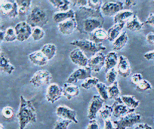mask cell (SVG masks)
Listing matches in <instances>:
<instances>
[{
  "label": "cell",
  "instance_id": "obj_33",
  "mask_svg": "<svg viewBox=\"0 0 154 129\" xmlns=\"http://www.w3.org/2000/svg\"><path fill=\"white\" fill-rule=\"evenodd\" d=\"M108 93L110 99L116 100L120 97V90L119 89L117 81H115L112 84L108 86Z\"/></svg>",
  "mask_w": 154,
  "mask_h": 129
},
{
  "label": "cell",
  "instance_id": "obj_13",
  "mask_svg": "<svg viewBox=\"0 0 154 129\" xmlns=\"http://www.w3.org/2000/svg\"><path fill=\"white\" fill-rule=\"evenodd\" d=\"M56 115L60 119L70 121L75 124H77L78 121L76 118V112L64 105H60L56 108Z\"/></svg>",
  "mask_w": 154,
  "mask_h": 129
},
{
  "label": "cell",
  "instance_id": "obj_17",
  "mask_svg": "<svg viewBox=\"0 0 154 129\" xmlns=\"http://www.w3.org/2000/svg\"><path fill=\"white\" fill-rule=\"evenodd\" d=\"M116 70L118 74L123 78H127L131 75V64L126 57L123 55L119 56Z\"/></svg>",
  "mask_w": 154,
  "mask_h": 129
},
{
  "label": "cell",
  "instance_id": "obj_18",
  "mask_svg": "<svg viewBox=\"0 0 154 129\" xmlns=\"http://www.w3.org/2000/svg\"><path fill=\"white\" fill-rule=\"evenodd\" d=\"M77 24L75 18L67 20L58 24L59 31L64 35H69L76 30Z\"/></svg>",
  "mask_w": 154,
  "mask_h": 129
},
{
  "label": "cell",
  "instance_id": "obj_1",
  "mask_svg": "<svg viewBox=\"0 0 154 129\" xmlns=\"http://www.w3.org/2000/svg\"><path fill=\"white\" fill-rule=\"evenodd\" d=\"M76 30L82 34H90L96 29L102 28L104 19L101 11L94 10L88 7H81L75 11Z\"/></svg>",
  "mask_w": 154,
  "mask_h": 129
},
{
  "label": "cell",
  "instance_id": "obj_43",
  "mask_svg": "<svg viewBox=\"0 0 154 129\" xmlns=\"http://www.w3.org/2000/svg\"><path fill=\"white\" fill-rule=\"evenodd\" d=\"M1 113L5 119L9 120L11 119L14 116V110L10 106H5L2 109Z\"/></svg>",
  "mask_w": 154,
  "mask_h": 129
},
{
  "label": "cell",
  "instance_id": "obj_3",
  "mask_svg": "<svg viewBox=\"0 0 154 129\" xmlns=\"http://www.w3.org/2000/svg\"><path fill=\"white\" fill-rule=\"evenodd\" d=\"M49 21L48 17L45 10L38 5H35L29 13L26 22L31 27L42 28Z\"/></svg>",
  "mask_w": 154,
  "mask_h": 129
},
{
  "label": "cell",
  "instance_id": "obj_54",
  "mask_svg": "<svg viewBox=\"0 0 154 129\" xmlns=\"http://www.w3.org/2000/svg\"><path fill=\"white\" fill-rule=\"evenodd\" d=\"M0 129H5L2 124H0Z\"/></svg>",
  "mask_w": 154,
  "mask_h": 129
},
{
  "label": "cell",
  "instance_id": "obj_7",
  "mask_svg": "<svg viewBox=\"0 0 154 129\" xmlns=\"http://www.w3.org/2000/svg\"><path fill=\"white\" fill-rule=\"evenodd\" d=\"M91 70L88 67H82L76 69L66 80L65 83L75 84L81 80H85L91 76Z\"/></svg>",
  "mask_w": 154,
  "mask_h": 129
},
{
  "label": "cell",
  "instance_id": "obj_36",
  "mask_svg": "<svg viewBox=\"0 0 154 129\" xmlns=\"http://www.w3.org/2000/svg\"><path fill=\"white\" fill-rule=\"evenodd\" d=\"M100 117L103 120L110 119L111 116L112 115V106H110L108 104H105L99 112Z\"/></svg>",
  "mask_w": 154,
  "mask_h": 129
},
{
  "label": "cell",
  "instance_id": "obj_38",
  "mask_svg": "<svg viewBox=\"0 0 154 129\" xmlns=\"http://www.w3.org/2000/svg\"><path fill=\"white\" fill-rule=\"evenodd\" d=\"M45 36V31L42 28L34 27L32 30L31 37L34 41H38L43 38Z\"/></svg>",
  "mask_w": 154,
  "mask_h": 129
},
{
  "label": "cell",
  "instance_id": "obj_20",
  "mask_svg": "<svg viewBox=\"0 0 154 129\" xmlns=\"http://www.w3.org/2000/svg\"><path fill=\"white\" fill-rule=\"evenodd\" d=\"M0 69L1 71L8 75L15 71V67L11 64L7 55L2 51L0 53Z\"/></svg>",
  "mask_w": 154,
  "mask_h": 129
},
{
  "label": "cell",
  "instance_id": "obj_50",
  "mask_svg": "<svg viewBox=\"0 0 154 129\" xmlns=\"http://www.w3.org/2000/svg\"><path fill=\"white\" fill-rule=\"evenodd\" d=\"M144 57L147 60H154V49L148 51L144 54Z\"/></svg>",
  "mask_w": 154,
  "mask_h": 129
},
{
  "label": "cell",
  "instance_id": "obj_26",
  "mask_svg": "<svg viewBox=\"0 0 154 129\" xmlns=\"http://www.w3.org/2000/svg\"><path fill=\"white\" fill-rule=\"evenodd\" d=\"M118 61H119V57L116 51L109 52L105 56V72L106 73L109 69L114 68V67L117 65Z\"/></svg>",
  "mask_w": 154,
  "mask_h": 129
},
{
  "label": "cell",
  "instance_id": "obj_22",
  "mask_svg": "<svg viewBox=\"0 0 154 129\" xmlns=\"http://www.w3.org/2000/svg\"><path fill=\"white\" fill-rule=\"evenodd\" d=\"M75 11L73 9H70L67 11H57L53 15V20L58 24L67 20L75 18Z\"/></svg>",
  "mask_w": 154,
  "mask_h": 129
},
{
  "label": "cell",
  "instance_id": "obj_25",
  "mask_svg": "<svg viewBox=\"0 0 154 129\" xmlns=\"http://www.w3.org/2000/svg\"><path fill=\"white\" fill-rule=\"evenodd\" d=\"M125 23L116 24H114L107 30L108 33V40L110 42H113L122 33L121 31L123 30Z\"/></svg>",
  "mask_w": 154,
  "mask_h": 129
},
{
  "label": "cell",
  "instance_id": "obj_46",
  "mask_svg": "<svg viewBox=\"0 0 154 129\" xmlns=\"http://www.w3.org/2000/svg\"><path fill=\"white\" fill-rule=\"evenodd\" d=\"M71 3L73 6L75 7H87V1L86 0H76V1H71Z\"/></svg>",
  "mask_w": 154,
  "mask_h": 129
},
{
  "label": "cell",
  "instance_id": "obj_39",
  "mask_svg": "<svg viewBox=\"0 0 154 129\" xmlns=\"http://www.w3.org/2000/svg\"><path fill=\"white\" fill-rule=\"evenodd\" d=\"M117 70H116L115 68H112L109 69L108 72H106L105 78L106 80V82L109 84H112L115 81H116V78L117 76Z\"/></svg>",
  "mask_w": 154,
  "mask_h": 129
},
{
  "label": "cell",
  "instance_id": "obj_15",
  "mask_svg": "<svg viewBox=\"0 0 154 129\" xmlns=\"http://www.w3.org/2000/svg\"><path fill=\"white\" fill-rule=\"evenodd\" d=\"M111 106L112 108V115L117 118H120L135 111V109H132L127 107L123 102L120 97L114 100Z\"/></svg>",
  "mask_w": 154,
  "mask_h": 129
},
{
  "label": "cell",
  "instance_id": "obj_48",
  "mask_svg": "<svg viewBox=\"0 0 154 129\" xmlns=\"http://www.w3.org/2000/svg\"><path fill=\"white\" fill-rule=\"evenodd\" d=\"M146 40L147 43L154 45V32H149L146 36Z\"/></svg>",
  "mask_w": 154,
  "mask_h": 129
},
{
  "label": "cell",
  "instance_id": "obj_9",
  "mask_svg": "<svg viewBox=\"0 0 154 129\" xmlns=\"http://www.w3.org/2000/svg\"><path fill=\"white\" fill-rule=\"evenodd\" d=\"M17 40L20 42L28 40L32 34V28L26 21H20L14 26Z\"/></svg>",
  "mask_w": 154,
  "mask_h": 129
},
{
  "label": "cell",
  "instance_id": "obj_10",
  "mask_svg": "<svg viewBox=\"0 0 154 129\" xmlns=\"http://www.w3.org/2000/svg\"><path fill=\"white\" fill-rule=\"evenodd\" d=\"M105 101L99 95H93L88 107L87 118L90 120L95 119L97 113L103 107Z\"/></svg>",
  "mask_w": 154,
  "mask_h": 129
},
{
  "label": "cell",
  "instance_id": "obj_31",
  "mask_svg": "<svg viewBox=\"0 0 154 129\" xmlns=\"http://www.w3.org/2000/svg\"><path fill=\"white\" fill-rule=\"evenodd\" d=\"M123 102L129 108L135 109L140 105V101L134 96L131 95H125L120 96Z\"/></svg>",
  "mask_w": 154,
  "mask_h": 129
},
{
  "label": "cell",
  "instance_id": "obj_34",
  "mask_svg": "<svg viewBox=\"0 0 154 129\" xmlns=\"http://www.w3.org/2000/svg\"><path fill=\"white\" fill-rule=\"evenodd\" d=\"M96 88L99 93V95L104 100H108L109 98L108 93V86L102 82H99L96 86Z\"/></svg>",
  "mask_w": 154,
  "mask_h": 129
},
{
  "label": "cell",
  "instance_id": "obj_12",
  "mask_svg": "<svg viewBox=\"0 0 154 129\" xmlns=\"http://www.w3.org/2000/svg\"><path fill=\"white\" fill-rule=\"evenodd\" d=\"M1 13L10 18H16L19 15L18 7L16 1H0Z\"/></svg>",
  "mask_w": 154,
  "mask_h": 129
},
{
  "label": "cell",
  "instance_id": "obj_32",
  "mask_svg": "<svg viewBox=\"0 0 154 129\" xmlns=\"http://www.w3.org/2000/svg\"><path fill=\"white\" fill-rule=\"evenodd\" d=\"M17 7H18V11L19 15L24 16L30 10L32 1L31 0H16L15 1Z\"/></svg>",
  "mask_w": 154,
  "mask_h": 129
},
{
  "label": "cell",
  "instance_id": "obj_27",
  "mask_svg": "<svg viewBox=\"0 0 154 129\" xmlns=\"http://www.w3.org/2000/svg\"><path fill=\"white\" fill-rule=\"evenodd\" d=\"M134 13L130 10H123L117 13L114 16V23L116 24H122L125 23L134 16Z\"/></svg>",
  "mask_w": 154,
  "mask_h": 129
},
{
  "label": "cell",
  "instance_id": "obj_4",
  "mask_svg": "<svg viewBox=\"0 0 154 129\" xmlns=\"http://www.w3.org/2000/svg\"><path fill=\"white\" fill-rule=\"evenodd\" d=\"M71 45L75 46L80 49L85 54H89L93 56L99 52L106 49V48L102 44H97L90 39L74 40L70 43Z\"/></svg>",
  "mask_w": 154,
  "mask_h": 129
},
{
  "label": "cell",
  "instance_id": "obj_16",
  "mask_svg": "<svg viewBox=\"0 0 154 129\" xmlns=\"http://www.w3.org/2000/svg\"><path fill=\"white\" fill-rule=\"evenodd\" d=\"M69 58L71 61L79 68L87 66L88 58L79 48H75L69 54Z\"/></svg>",
  "mask_w": 154,
  "mask_h": 129
},
{
  "label": "cell",
  "instance_id": "obj_19",
  "mask_svg": "<svg viewBox=\"0 0 154 129\" xmlns=\"http://www.w3.org/2000/svg\"><path fill=\"white\" fill-rule=\"evenodd\" d=\"M29 61L35 66H46L49 60L40 50L35 51L28 54Z\"/></svg>",
  "mask_w": 154,
  "mask_h": 129
},
{
  "label": "cell",
  "instance_id": "obj_14",
  "mask_svg": "<svg viewBox=\"0 0 154 129\" xmlns=\"http://www.w3.org/2000/svg\"><path fill=\"white\" fill-rule=\"evenodd\" d=\"M63 95V89L58 84L51 83L48 85L46 92V99L48 102L54 104L59 100Z\"/></svg>",
  "mask_w": 154,
  "mask_h": 129
},
{
  "label": "cell",
  "instance_id": "obj_11",
  "mask_svg": "<svg viewBox=\"0 0 154 129\" xmlns=\"http://www.w3.org/2000/svg\"><path fill=\"white\" fill-rule=\"evenodd\" d=\"M105 56L102 52H99L88 58L87 66L92 72L97 73L105 64Z\"/></svg>",
  "mask_w": 154,
  "mask_h": 129
},
{
  "label": "cell",
  "instance_id": "obj_5",
  "mask_svg": "<svg viewBox=\"0 0 154 129\" xmlns=\"http://www.w3.org/2000/svg\"><path fill=\"white\" fill-rule=\"evenodd\" d=\"M141 119V115L134 112L120 118L119 120L114 121L113 124L116 129H126L139 123Z\"/></svg>",
  "mask_w": 154,
  "mask_h": 129
},
{
  "label": "cell",
  "instance_id": "obj_21",
  "mask_svg": "<svg viewBox=\"0 0 154 129\" xmlns=\"http://www.w3.org/2000/svg\"><path fill=\"white\" fill-rule=\"evenodd\" d=\"M63 93L67 99L70 100L73 98H75L79 94V88L78 86L64 83L63 87Z\"/></svg>",
  "mask_w": 154,
  "mask_h": 129
},
{
  "label": "cell",
  "instance_id": "obj_52",
  "mask_svg": "<svg viewBox=\"0 0 154 129\" xmlns=\"http://www.w3.org/2000/svg\"><path fill=\"white\" fill-rule=\"evenodd\" d=\"M124 4L126 5V6H128V7H132V6H134L136 4V2L135 1H125Z\"/></svg>",
  "mask_w": 154,
  "mask_h": 129
},
{
  "label": "cell",
  "instance_id": "obj_37",
  "mask_svg": "<svg viewBox=\"0 0 154 129\" xmlns=\"http://www.w3.org/2000/svg\"><path fill=\"white\" fill-rule=\"evenodd\" d=\"M17 40V36L14 28L12 27H8L5 31L4 41L6 42H12Z\"/></svg>",
  "mask_w": 154,
  "mask_h": 129
},
{
  "label": "cell",
  "instance_id": "obj_40",
  "mask_svg": "<svg viewBox=\"0 0 154 129\" xmlns=\"http://www.w3.org/2000/svg\"><path fill=\"white\" fill-rule=\"evenodd\" d=\"M72 121L63 119H60L56 121L54 124L53 129H67L68 126Z\"/></svg>",
  "mask_w": 154,
  "mask_h": 129
},
{
  "label": "cell",
  "instance_id": "obj_51",
  "mask_svg": "<svg viewBox=\"0 0 154 129\" xmlns=\"http://www.w3.org/2000/svg\"><path fill=\"white\" fill-rule=\"evenodd\" d=\"M134 129H152V128L146 123H141L138 124Z\"/></svg>",
  "mask_w": 154,
  "mask_h": 129
},
{
  "label": "cell",
  "instance_id": "obj_45",
  "mask_svg": "<svg viewBox=\"0 0 154 129\" xmlns=\"http://www.w3.org/2000/svg\"><path fill=\"white\" fill-rule=\"evenodd\" d=\"M86 129H100V128L97 120L93 119V120H90Z\"/></svg>",
  "mask_w": 154,
  "mask_h": 129
},
{
  "label": "cell",
  "instance_id": "obj_6",
  "mask_svg": "<svg viewBox=\"0 0 154 129\" xmlns=\"http://www.w3.org/2000/svg\"><path fill=\"white\" fill-rule=\"evenodd\" d=\"M52 79V74L46 69L38 70L35 72L29 80L30 84L35 87H40L50 84Z\"/></svg>",
  "mask_w": 154,
  "mask_h": 129
},
{
  "label": "cell",
  "instance_id": "obj_29",
  "mask_svg": "<svg viewBox=\"0 0 154 129\" xmlns=\"http://www.w3.org/2000/svg\"><path fill=\"white\" fill-rule=\"evenodd\" d=\"M40 51L49 61L55 57L57 52V47L53 43H45L42 47Z\"/></svg>",
  "mask_w": 154,
  "mask_h": 129
},
{
  "label": "cell",
  "instance_id": "obj_44",
  "mask_svg": "<svg viewBox=\"0 0 154 129\" xmlns=\"http://www.w3.org/2000/svg\"><path fill=\"white\" fill-rule=\"evenodd\" d=\"M143 79L142 75L140 73H135L131 76V82L135 86L137 85Z\"/></svg>",
  "mask_w": 154,
  "mask_h": 129
},
{
  "label": "cell",
  "instance_id": "obj_55",
  "mask_svg": "<svg viewBox=\"0 0 154 129\" xmlns=\"http://www.w3.org/2000/svg\"><path fill=\"white\" fill-rule=\"evenodd\" d=\"M153 2H154V1H153Z\"/></svg>",
  "mask_w": 154,
  "mask_h": 129
},
{
  "label": "cell",
  "instance_id": "obj_42",
  "mask_svg": "<svg viewBox=\"0 0 154 129\" xmlns=\"http://www.w3.org/2000/svg\"><path fill=\"white\" fill-rule=\"evenodd\" d=\"M136 89L140 91H146L152 89L150 83L146 79H143L137 85H136Z\"/></svg>",
  "mask_w": 154,
  "mask_h": 129
},
{
  "label": "cell",
  "instance_id": "obj_49",
  "mask_svg": "<svg viewBox=\"0 0 154 129\" xmlns=\"http://www.w3.org/2000/svg\"><path fill=\"white\" fill-rule=\"evenodd\" d=\"M103 129H116L114 126L113 122H112L110 119L104 121V127Z\"/></svg>",
  "mask_w": 154,
  "mask_h": 129
},
{
  "label": "cell",
  "instance_id": "obj_41",
  "mask_svg": "<svg viewBox=\"0 0 154 129\" xmlns=\"http://www.w3.org/2000/svg\"><path fill=\"white\" fill-rule=\"evenodd\" d=\"M102 1L100 0H88L87 7L94 10L100 11L102 6Z\"/></svg>",
  "mask_w": 154,
  "mask_h": 129
},
{
  "label": "cell",
  "instance_id": "obj_47",
  "mask_svg": "<svg viewBox=\"0 0 154 129\" xmlns=\"http://www.w3.org/2000/svg\"><path fill=\"white\" fill-rule=\"evenodd\" d=\"M145 23L152 27H154V12L150 13L145 20Z\"/></svg>",
  "mask_w": 154,
  "mask_h": 129
},
{
  "label": "cell",
  "instance_id": "obj_24",
  "mask_svg": "<svg viewBox=\"0 0 154 129\" xmlns=\"http://www.w3.org/2000/svg\"><path fill=\"white\" fill-rule=\"evenodd\" d=\"M106 39H108L107 31L102 28L96 29L90 34V40L96 43H102Z\"/></svg>",
  "mask_w": 154,
  "mask_h": 129
},
{
  "label": "cell",
  "instance_id": "obj_23",
  "mask_svg": "<svg viewBox=\"0 0 154 129\" xmlns=\"http://www.w3.org/2000/svg\"><path fill=\"white\" fill-rule=\"evenodd\" d=\"M144 23L142 22L138 18V16L135 14H134L125 24L126 28L132 31H139L144 26Z\"/></svg>",
  "mask_w": 154,
  "mask_h": 129
},
{
  "label": "cell",
  "instance_id": "obj_28",
  "mask_svg": "<svg viewBox=\"0 0 154 129\" xmlns=\"http://www.w3.org/2000/svg\"><path fill=\"white\" fill-rule=\"evenodd\" d=\"M128 41V35L126 31H123L120 36L112 42V49L114 51L121 50Z\"/></svg>",
  "mask_w": 154,
  "mask_h": 129
},
{
  "label": "cell",
  "instance_id": "obj_2",
  "mask_svg": "<svg viewBox=\"0 0 154 129\" xmlns=\"http://www.w3.org/2000/svg\"><path fill=\"white\" fill-rule=\"evenodd\" d=\"M17 118L19 122V129H25L26 125L35 123L37 121L36 110L32 102L22 95L20 97V106Z\"/></svg>",
  "mask_w": 154,
  "mask_h": 129
},
{
  "label": "cell",
  "instance_id": "obj_53",
  "mask_svg": "<svg viewBox=\"0 0 154 129\" xmlns=\"http://www.w3.org/2000/svg\"><path fill=\"white\" fill-rule=\"evenodd\" d=\"M0 38H1V41H4V38H5V31L1 30L0 32Z\"/></svg>",
  "mask_w": 154,
  "mask_h": 129
},
{
  "label": "cell",
  "instance_id": "obj_35",
  "mask_svg": "<svg viewBox=\"0 0 154 129\" xmlns=\"http://www.w3.org/2000/svg\"><path fill=\"white\" fill-rule=\"evenodd\" d=\"M99 82V80L98 78L95 77H91L85 80L81 83V86L82 88L85 90H88L94 86L96 87Z\"/></svg>",
  "mask_w": 154,
  "mask_h": 129
},
{
  "label": "cell",
  "instance_id": "obj_30",
  "mask_svg": "<svg viewBox=\"0 0 154 129\" xmlns=\"http://www.w3.org/2000/svg\"><path fill=\"white\" fill-rule=\"evenodd\" d=\"M49 2L58 11H67L69 10L71 1L67 0H49Z\"/></svg>",
  "mask_w": 154,
  "mask_h": 129
},
{
  "label": "cell",
  "instance_id": "obj_8",
  "mask_svg": "<svg viewBox=\"0 0 154 129\" xmlns=\"http://www.w3.org/2000/svg\"><path fill=\"white\" fill-rule=\"evenodd\" d=\"M124 2L120 1H106L101 7L102 14L106 16H115L117 13L123 10Z\"/></svg>",
  "mask_w": 154,
  "mask_h": 129
}]
</instances>
